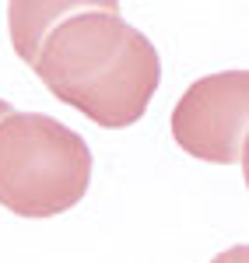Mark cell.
<instances>
[{
	"label": "cell",
	"instance_id": "cell-4",
	"mask_svg": "<svg viewBox=\"0 0 249 263\" xmlns=\"http://www.w3.org/2000/svg\"><path fill=\"white\" fill-rule=\"evenodd\" d=\"M210 263H249V246H232L225 253H218Z\"/></svg>",
	"mask_w": 249,
	"mask_h": 263
},
{
	"label": "cell",
	"instance_id": "cell-1",
	"mask_svg": "<svg viewBox=\"0 0 249 263\" xmlns=\"http://www.w3.org/2000/svg\"><path fill=\"white\" fill-rule=\"evenodd\" d=\"M7 18L14 53L63 105L105 130L147 112L162 81L158 49L120 18L116 0H14Z\"/></svg>",
	"mask_w": 249,
	"mask_h": 263
},
{
	"label": "cell",
	"instance_id": "cell-2",
	"mask_svg": "<svg viewBox=\"0 0 249 263\" xmlns=\"http://www.w3.org/2000/svg\"><path fill=\"white\" fill-rule=\"evenodd\" d=\"M91 182V151L78 130L42 112L0 120V207L53 218L78 207Z\"/></svg>",
	"mask_w": 249,
	"mask_h": 263
},
{
	"label": "cell",
	"instance_id": "cell-5",
	"mask_svg": "<svg viewBox=\"0 0 249 263\" xmlns=\"http://www.w3.org/2000/svg\"><path fill=\"white\" fill-rule=\"evenodd\" d=\"M7 112H14V109H11V105H7V102L0 99V120H4V116H7Z\"/></svg>",
	"mask_w": 249,
	"mask_h": 263
},
{
	"label": "cell",
	"instance_id": "cell-3",
	"mask_svg": "<svg viewBox=\"0 0 249 263\" xmlns=\"http://www.w3.org/2000/svg\"><path fill=\"white\" fill-rule=\"evenodd\" d=\"M176 144L210 165L246 162L249 141V74L221 70L193 81L172 109Z\"/></svg>",
	"mask_w": 249,
	"mask_h": 263
}]
</instances>
